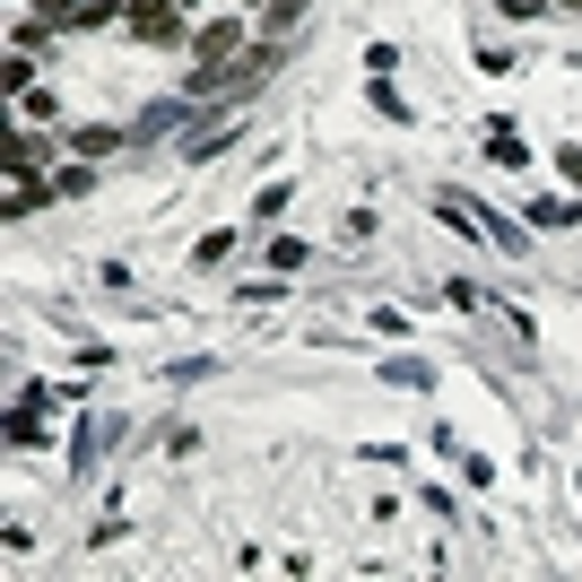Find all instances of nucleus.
<instances>
[{
    "label": "nucleus",
    "mask_w": 582,
    "mask_h": 582,
    "mask_svg": "<svg viewBox=\"0 0 582 582\" xmlns=\"http://www.w3.org/2000/svg\"><path fill=\"white\" fill-rule=\"evenodd\" d=\"M478 130H487V157H495V166H530V139H522V122L487 114V122H478Z\"/></svg>",
    "instance_id": "423d86ee"
},
{
    "label": "nucleus",
    "mask_w": 582,
    "mask_h": 582,
    "mask_svg": "<svg viewBox=\"0 0 582 582\" xmlns=\"http://www.w3.org/2000/svg\"><path fill=\"white\" fill-rule=\"evenodd\" d=\"M305 261H313V252H305L296 235H278V243H270V270H305Z\"/></svg>",
    "instance_id": "4468645a"
},
{
    "label": "nucleus",
    "mask_w": 582,
    "mask_h": 582,
    "mask_svg": "<svg viewBox=\"0 0 582 582\" xmlns=\"http://www.w3.org/2000/svg\"><path fill=\"white\" fill-rule=\"evenodd\" d=\"M383 383H400V391H435V365H426V356H391Z\"/></svg>",
    "instance_id": "1a4fd4ad"
},
{
    "label": "nucleus",
    "mask_w": 582,
    "mask_h": 582,
    "mask_svg": "<svg viewBox=\"0 0 582 582\" xmlns=\"http://www.w3.org/2000/svg\"><path fill=\"white\" fill-rule=\"evenodd\" d=\"M235 243H243V235H235V227H209V235H201V243H192V270H218V261H227Z\"/></svg>",
    "instance_id": "9b49d317"
},
{
    "label": "nucleus",
    "mask_w": 582,
    "mask_h": 582,
    "mask_svg": "<svg viewBox=\"0 0 582 582\" xmlns=\"http://www.w3.org/2000/svg\"><path fill=\"white\" fill-rule=\"evenodd\" d=\"M114 435H122V418H88V426H79V453H70V469L88 478V469H96V453H105Z\"/></svg>",
    "instance_id": "6e6552de"
},
{
    "label": "nucleus",
    "mask_w": 582,
    "mask_h": 582,
    "mask_svg": "<svg viewBox=\"0 0 582 582\" xmlns=\"http://www.w3.org/2000/svg\"><path fill=\"white\" fill-rule=\"evenodd\" d=\"M522 218H530V227H582V201H566V192H539V201H522Z\"/></svg>",
    "instance_id": "0eeeda50"
},
{
    "label": "nucleus",
    "mask_w": 582,
    "mask_h": 582,
    "mask_svg": "<svg viewBox=\"0 0 582 582\" xmlns=\"http://www.w3.org/2000/svg\"><path fill=\"white\" fill-rule=\"evenodd\" d=\"M130 130H105V122H88V130H70V157H114Z\"/></svg>",
    "instance_id": "9d476101"
},
{
    "label": "nucleus",
    "mask_w": 582,
    "mask_h": 582,
    "mask_svg": "<svg viewBox=\"0 0 582 582\" xmlns=\"http://www.w3.org/2000/svg\"><path fill=\"white\" fill-rule=\"evenodd\" d=\"M53 192H61V201H88V192H96V157H79V166H61V174H53Z\"/></svg>",
    "instance_id": "f8f14e48"
},
{
    "label": "nucleus",
    "mask_w": 582,
    "mask_h": 582,
    "mask_svg": "<svg viewBox=\"0 0 582 582\" xmlns=\"http://www.w3.org/2000/svg\"><path fill=\"white\" fill-rule=\"evenodd\" d=\"M287 201H296V192H287V183H270V192H261V201H252V218H261V227H270V218H287Z\"/></svg>",
    "instance_id": "ddd939ff"
},
{
    "label": "nucleus",
    "mask_w": 582,
    "mask_h": 582,
    "mask_svg": "<svg viewBox=\"0 0 582 582\" xmlns=\"http://www.w3.org/2000/svg\"><path fill=\"white\" fill-rule=\"evenodd\" d=\"M504 18H539V9H557V0H495Z\"/></svg>",
    "instance_id": "dca6fc26"
},
{
    "label": "nucleus",
    "mask_w": 582,
    "mask_h": 582,
    "mask_svg": "<svg viewBox=\"0 0 582 582\" xmlns=\"http://www.w3.org/2000/svg\"><path fill=\"white\" fill-rule=\"evenodd\" d=\"M53 201V183L44 174H26V166H9V192H0V218H26V209H44Z\"/></svg>",
    "instance_id": "20e7f679"
},
{
    "label": "nucleus",
    "mask_w": 582,
    "mask_h": 582,
    "mask_svg": "<svg viewBox=\"0 0 582 582\" xmlns=\"http://www.w3.org/2000/svg\"><path fill=\"white\" fill-rule=\"evenodd\" d=\"M278 61H287V44H278V35H252V44L227 53V61H192V70H183V96H201V105L235 114L243 96H261V88L278 79Z\"/></svg>",
    "instance_id": "f257e3e1"
},
{
    "label": "nucleus",
    "mask_w": 582,
    "mask_h": 582,
    "mask_svg": "<svg viewBox=\"0 0 582 582\" xmlns=\"http://www.w3.org/2000/svg\"><path fill=\"white\" fill-rule=\"evenodd\" d=\"M566 9H582V0H566Z\"/></svg>",
    "instance_id": "a211bd4d"
},
{
    "label": "nucleus",
    "mask_w": 582,
    "mask_h": 582,
    "mask_svg": "<svg viewBox=\"0 0 582 582\" xmlns=\"http://www.w3.org/2000/svg\"><path fill=\"white\" fill-rule=\"evenodd\" d=\"M252 35H243V18H209L201 35H192V61H227V53H243Z\"/></svg>",
    "instance_id": "7ed1b4c3"
},
{
    "label": "nucleus",
    "mask_w": 582,
    "mask_h": 582,
    "mask_svg": "<svg viewBox=\"0 0 582 582\" xmlns=\"http://www.w3.org/2000/svg\"><path fill=\"white\" fill-rule=\"evenodd\" d=\"M557 166H566V183L582 192V148H557Z\"/></svg>",
    "instance_id": "f3484780"
},
{
    "label": "nucleus",
    "mask_w": 582,
    "mask_h": 582,
    "mask_svg": "<svg viewBox=\"0 0 582 582\" xmlns=\"http://www.w3.org/2000/svg\"><path fill=\"white\" fill-rule=\"evenodd\" d=\"M243 9H261V35H278V44H296V26L313 18V0H243Z\"/></svg>",
    "instance_id": "39448f33"
},
{
    "label": "nucleus",
    "mask_w": 582,
    "mask_h": 582,
    "mask_svg": "<svg viewBox=\"0 0 582 582\" xmlns=\"http://www.w3.org/2000/svg\"><path fill=\"white\" fill-rule=\"evenodd\" d=\"M218 374V356H183V365H166V383H209Z\"/></svg>",
    "instance_id": "2eb2a0df"
},
{
    "label": "nucleus",
    "mask_w": 582,
    "mask_h": 582,
    "mask_svg": "<svg viewBox=\"0 0 582 582\" xmlns=\"http://www.w3.org/2000/svg\"><path fill=\"white\" fill-rule=\"evenodd\" d=\"M44 400H53L44 383H26V391H18V409H9V444H18V453H35V444H44Z\"/></svg>",
    "instance_id": "f03ea898"
}]
</instances>
